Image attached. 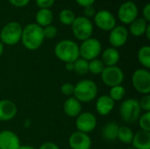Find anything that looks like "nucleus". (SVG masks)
<instances>
[{
    "instance_id": "1",
    "label": "nucleus",
    "mask_w": 150,
    "mask_h": 149,
    "mask_svg": "<svg viewBox=\"0 0 150 149\" xmlns=\"http://www.w3.org/2000/svg\"><path fill=\"white\" fill-rule=\"evenodd\" d=\"M43 29L36 23H31L26 25L22 30L21 42L23 46L31 51L40 48L44 41Z\"/></svg>"
},
{
    "instance_id": "2",
    "label": "nucleus",
    "mask_w": 150,
    "mask_h": 149,
    "mask_svg": "<svg viewBox=\"0 0 150 149\" xmlns=\"http://www.w3.org/2000/svg\"><path fill=\"white\" fill-rule=\"evenodd\" d=\"M54 54L57 59L64 63L74 62L80 57L79 46L71 40H62L55 45Z\"/></svg>"
},
{
    "instance_id": "3",
    "label": "nucleus",
    "mask_w": 150,
    "mask_h": 149,
    "mask_svg": "<svg viewBox=\"0 0 150 149\" xmlns=\"http://www.w3.org/2000/svg\"><path fill=\"white\" fill-rule=\"evenodd\" d=\"M98 89L95 82L90 79H83L75 84L73 97L80 103L92 102L98 95Z\"/></svg>"
},
{
    "instance_id": "4",
    "label": "nucleus",
    "mask_w": 150,
    "mask_h": 149,
    "mask_svg": "<svg viewBox=\"0 0 150 149\" xmlns=\"http://www.w3.org/2000/svg\"><path fill=\"white\" fill-rule=\"evenodd\" d=\"M22 25L16 21H11L4 25L0 31V41L4 45L14 46L21 40Z\"/></svg>"
},
{
    "instance_id": "5",
    "label": "nucleus",
    "mask_w": 150,
    "mask_h": 149,
    "mask_svg": "<svg viewBox=\"0 0 150 149\" xmlns=\"http://www.w3.org/2000/svg\"><path fill=\"white\" fill-rule=\"evenodd\" d=\"M142 109L139 105V101L135 98L125 99L120 107V114L121 119L128 123L133 124L136 122L142 115Z\"/></svg>"
},
{
    "instance_id": "6",
    "label": "nucleus",
    "mask_w": 150,
    "mask_h": 149,
    "mask_svg": "<svg viewBox=\"0 0 150 149\" xmlns=\"http://www.w3.org/2000/svg\"><path fill=\"white\" fill-rule=\"evenodd\" d=\"M71 29L74 36L83 41L91 37L93 32V25L90 18H85L84 16L76 17L74 22L71 25Z\"/></svg>"
},
{
    "instance_id": "7",
    "label": "nucleus",
    "mask_w": 150,
    "mask_h": 149,
    "mask_svg": "<svg viewBox=\"0 0 150 149\" xmlns=\"http://www.w3.org/2000/svg\"><path fill=\"white\" fill-rule=\"evenodd\" d=\"M102 52L101 42L96 38H89L82 41L79 46V54L80 57L90 61L91 60L97 59Z\"/></svg>"
},
{
    "instance_id": "8",
    "label": "nucleus",
    "mask_w": 150,
    "mask_h": 149,
    "mask_svg": "<svg viewBox=\"0 0 150 149\" xmlns=\"http://www.w3.org/2000/svg\"><path fill=\"white\" fill-rule=\"evenodd\" d=\"M132 84L138 92L148 95L150 94V71L146 68L136 69L132 76Z\"/></svg>"
},
{
    "instance_id": "9",
    "label": "nucleus",
    "mask_w": 150,
    "mask_h": 149,
    "mask_svg": "<svg viewBox=\"0 0 150 149\" xmlns=\"http://www.w3.org/2000/svg\"><path fill=\"white\" fill-rule=\"evenodd\" d=\"M101 75V80L107 87H114L121 85L125 79V75L122 69L118 66L105 67Z\"/></svg>"
},
{
    "instance_id": "10",
    "label": "nucleus",
    "mask_w": 150,
    "mask_h": 149,
    "mask_svg": "<svg viewBox=\"0 0 150 149\" xmlns=\"http://www.w3.org/2000/svg\"><path fill=\"white\" fill-rule=\"evenodd\" d=\"M97 118L91 112H81L76 119V127L78 132L90 133L97 127Z\"/></svg>"
},
{
    "instance_id": "11",
    "label": "nucleus",
    "mask_w": 150,
    "mask_h": 149,
    "mask_svg": "<svg viewBox=\"0 0 150 149\" xmlns=\"http://www.w3.org/2000/svg\"><path fill=\"white\" fill-rule=\"evenodd\" d=\"M139 11L137 5L133 1L123 3L118 10V18L125 25H130L138 17Z\"/></svg>"
},
{
    "instance_id": "12",
    "label": "nucleus",
    "mask_w": 150,
    "mask_h": 149,
    "mask_svg": "<svg viewBox=\"0 0 150 149\" xmlns=\"http://www.w3.org/2000/svg\"><path fill=\"white\" fill-rule=\"evenodd\" d=\"M94 22L100 30L110 32L116 26V18L114 15L107 10H100L94 16Z\"/></svg>"
},
{
    "instance_id": "13",
    "label": "nucleus",
    "mask_w": 150,
    "mask_h": 149,
    "mask_svg": "<svg viewBox=\"0 0 150 149\" xmlns=\"http://www.w3.org/2000/svg\"><path fill=\"white\" fill-rule=\"evenodd\" d=\"M69 146L71 149H91L92 141L89 134L76 131L70 134Z\"/></svg>"
},
{
    "instance_id": "14",
    "label": "nucleus",
    "mask_w": 150,
    "mask_h": 149,
    "mask_svg": "<svg viewBox=\"0 0 150 149\" xmlns=\"http://www.w3.org/2000/svg\"><path fill=\"white\" fill-rule=\"evenodd\" d=\"M128 39V30L124 25H116L109 33V42L112 47L118 48L124 46Z\"/></svg>"
},
{
    "instance_id": "15",
    "label": "nucleus",
    "mask_w": 150,
    "mask_h": 149,
    "mask_svg": "<svg viewBox=\"0 0 150 149\" xmlns=\"http://www.w3.org/2000/svg\"><path fill=\"white\" fill-rule=\"evenodd\" d=\"M20 140L12 131L4 130L0 132V149H18Z\"/></svg>"
},
{
    "instance_id": "16",
    "label": "nucleus",
    "mask_w": 150,
    "mask_h": 149,
    "mask_svg": "<svg viewBox=\"0 0 150 149\" xmlns=\"http://www.w3.org/2000/svg\"><path fill=\"white\" fill-rule=\"evenodd\" d=\"M17 113L18 108L14 102L9 99L0 100V121H10L16 117Z\"/></svg>"
},
{
    "instance_id": "17",
    "label": "nucleus",
    "mask_w": 150,
    "mask_h": 149,
    "mask_svg": "<svg viewBox=\"0 0 150 149\" xmlns=\"http://www.w3.org/2000/svg\"><path fill=\"white\" fill-rule=\"evenodd\" d=\"M114 105L115 102L108 95H102L96 101V111L101 116H107L112 112Z\"/></svg>"
},
{
    "instance_id": "18",
    "label": "nucleus",
    "mask_w": 150,
    "mask_h": 149,
    "mask_svg": "<svg viewBox=\"0 0 150 149\" xmlns=\"http://www.w3.org/2000/svg\"><path fill=\"white\" fill-rule=\"evenodd\" d=\"M64 113L70 118H76L82 112V103L73 96L69 97L63 104Z\"/></svg>"
},
{
    "instance_id": "19",
    "label": "nucleus",
    "mask_w": 150,
    "mask_h": 149,
    "mask_svg": "<svg viewBox=\"0 0 150 149\" xmlns=\"http://www.w3.org/2000/svg\"><path fill=\"white\" fill-rule=\"evenodd\" d=\"M120 54L117 48L114 47H108L102 52L101 61L104 63L105 67H112L117 66L118 62L120 61Z\"/></svg>"
},
{
    "instance_id": "20",
    "label": "nucleus",
    "mask_w": 150,
    "mask_h": 149,
    "mask_svg": "<svg viewBox=\"0 0 150 149\" xmlns=\"http://www.w3.org/2000/svg\"><path fill=\"white\" fill-rule=\"evenodd\" d=\"M132 146L134 149H150V132L140 130L134 133Z\"/></svg>"
},
{
    "instance_id": "21",
    "label": "nucleus",
    "mask_w": 150,
    "mask_h": 149,
    "mask_svg": "<svg viewBox=\"0 0 150 149\" xmlns=\"http://www.w3.org/2000/svg\"><path fill=\"white\" fill-rule=\"evenodd\" d=\"M53 19L54 15L50 9H40V11L35 15L36 24L42 28L51 25Z\"/></svg>"
},
{
    "instance_id": "22",
    "label": "nucleus",
    "mask_w": 150,
    "mask_h": 149,
    "mask_svg": "<svg viewBox=\"0 0 150 149\" xmlns=\"http://www.w3.org/2000/svg\"><path fill=\"white\" fill-rule=\"evenodd\" d=\"M120 126L115 122H109L104 126L102 130V136L107 141H113L117 140Z\"/></svg>"
},
{
    "instance_id": "23",
    "label": "nucleus",
    "mask_w": 150,
    "mask_h": 149,
    "mask_svg": "<svg viewBox=\"0 0 150 149\" xmlns=\"http://www.w3.org/2000/svg\"><path fill=\"white\" fill-rule=\"evenodd\" d=\"M148 25H149L148 22L143 18H136L130 24V26H129L130 33L135 37H141L144 35Z\"/></svg>"
},
{
    "instance_id": "24",
    "label": "nucleus",
    "mask_w": 150,
    "mask_h": 149,
    "mask_svg": "<svg viewBox=\"0 0 150 149\" xmlns=\"http://www.w3.org/2000/svg\"><path fill=\"white\" fill-rule=\"evenodd\" d=\"M134 135V133L133 132V130L130 127H128L127 126H120V128H119L117 139L120 142L129 145V144H132Z\"/></svg>"
},
{
    "instance_id": "25",
    "label": "nucleus",
    "mask_w": 150,
    "mask_h": 149,
    "mask_svg": "<svg viewBox=\"0 0 150 149\" xmlns=\"http://www.w3.org/2000/svg\"><path fill=\"white\" fill-rule=\"evenodd\" d=\"M138 61L143 68L149 69L150 68V47L143 46L142 47L137 54Z\"/></svg>"
},
{
    "instance_id": "26",
    "label": "nucleus",
    "mask_w": 150,
    "mask_h": 149,
    "mask_svg": "<svg viewBox=\"0 0 150 149\" xmlns=\"http://www.w3.org/2000/svg\"><path fill=\"white\" fill-rule=\"evenodd\" d=\"M74 72L79 76H84L89 73V61L79 57L74 62Z\"/></svg>"
},
{
    "instance_id": "27",
    "label": "nucleus",
    "mask_w": 150,
    "mask_h": 149,
    "mask_svg": "<svg viewBox=\"0 0 150 149\" xmlns=\"http://www.w3.org/2000/svg\"><path fill=\"white\" fill-rule=\"evenodd\" d=\"M76 18V15L70 9H63L60 11L59 20L65 25H71Z\"/></svg>"
},
{
    "instance_id": "28",
    "label": "nucleus",
    "mask_w": 150,
    "mask_h": 149,
    "mask_svg": "<svg viewBox=\"0 0 150 149\" xmlns=\"http://www.w3.org/2000/svg\"><path fill=\"white\" fill-rule=\"evenodd\" d=\"M126 95V89L122 85H117L114 87L110 88L109 91V97L114 101H121Z\"/></svg>"
},
{
    "instance_id": "29",
    "label": "nucleus",
    "mask_w": 150,
    "mask_h": 149,
    "mask_svg": "<svg viewBox=\"0 0 150 149\" xmlns=\"http://www.w3.org/2000/svg\"><path fill=\"white\" fill-rule=\"evenodd\" d=\"M105 68V65L99 59H94L89 61V72L92 75H100Z\"/></svg>"
},
{
    "instance_id": "30",
    "label": "nucleus",
    "mask_w": 150,
    "mask_h": 149,
    "mask_svg": "<svg viewBox=\"0 0 150 149\" xmlns=\"http://www.w3.org/2000/svg\"><path fill=\"white\" fill-rule=\"evenodd\" d=\"M138 122L142 131L150 132V112L142 114L138 119Z\"/></svg>"
},
{
    "instance_id": "31",
    "label": "nucleus",
    "mask_w": 150,
    "mask_h": 149,
    "mask_svg": "<svg viewBox=\"0 0 150 149\" xmlns=\"http://www.w3.org/2000/svg\"><path fill=\"white\" fill-rule=\"evenodd\" d=\"M43 29V34L45 39H54L56 37L58 33V30L54 25H49L42 28Z\"/></svg>"
},
{
    "instance_id": "32",
    "label": "nucleus",
    "mask_w": 150,
    "mask_h": 149,
    "mask_svg": "<svg viewBox=\"0 0 150 149\" xmlns=\"http://www.w3.org/2000/svg\"><path fill=\"white\" fill-rule=\"evenodd\" d=\"M139 105L142 111H143L144 112H150V94L143 95V97L139 101Z\"/></svg>"
},
{
    "instance_id": "33",
    "label": "nucleus",
    "mask_w": 150,
    "mask_h": 149,
    "mask_svg": "<svg viewBox=\"0 0 150 149\" xmlns=\"http://www.w3.org/2000/svg\"><path fill=\"white\" fill-rule=\"evenodd\" d=\"M74 88H75V85L73 83H64L61 87V91L64 96L69 97L73 96Z\"/></svg>"
},
{
    "instance_id": "34",
    "label": "nucleus",
    "mask_w": 150,
    "mask_h": 149,
    "mask_svg": "<svg viewBox=\"0 0 150 149\" xmlns=\"http://www.w3.org/2000/svg\"><path fill=\"white\" fill-rule=\"evenodd\" d=\"M55 0H35L37 6L40 9H49L54 5Z\"/></svg>"
},
{
    "instance_id": "35",
    "label": "nucleus",
    "mask_w": 150,
    "mask_h": 149,
    "mask_svg": "<svg viewBox=\"0 0 150 149\" xmlns=\"http://www.w3.org/2000/svg\"><path fill=\"white\" fill-rule=\"evenodd\" d=\"M8 2L15 7L21 8L26 6L29 4L30 0H8Z\"/></svg>"
},
{
    "instance_id": "36",
    "label": "nucleus",
    "mask_w": 150,
    "mask_h": 149,
    "mask_svg": "<svg viewBox=\"0 0 150 149\" xmlns=\"http://www.w3.org/2000/svg\"><path fill=\"white\" fill-rule=\"evenodd\" d=\"M83 14H84V17L85 18H91L93 16H95L96 14V10L93 6H88V7H85L84 10H83Z\"/></svg>"
},
{
    "instance_id": "37",
    "label": "nucleus",
    "mask_w": 150,
    "mask_h": 149,
    "mask_svg": "<svg viewBox=\"0 0 150 149\" xmlns=\"http://www.w3.org/2000/svg\"><path fill=\"white\" fill-rule=\"evenodd\" d=\"M39 149H60V148L54 142L47 141V142H44L43 144H41Z\"/></svg>"
},
{
    "instance_id": "38",
    "label": "nucleus",
    "mask_w": 150,
    "mask_h": 149,
    "mask_svg": "<svg viewBox=\"0 0 150 149\" xmlns=\"http://www.w3.org/2000/svg\"><path fill=\"white\" fill-rule=\"evenodd\" d=\"M142 14H143V18L149 23L150 21V4H147L144 8H143V11H142Z\"/></svg>"
},
{
    "instance_id": "39",
    "label": "nucleus",
    "mask_w": 150,
    "mask_h": 149,
    "mask_svg": "<svg viewBox=\"0 0 150 149\" xmlns=\"http://www.w3.org/2000/svg\"><path fill=\"white\" fill-rule=\"evenodd\" d=\"M96 0H76V2L82 7L85 8L88 6H92Z\"/></svg>"
},
{
    "instance_id": "40",
    "label": "nucleus",
    "mask_w": 150,
    "mask_h": 149,
    "mask_svg": "<svg viewBox=\"0 0 150 149\" xmlns=\"http://www.w3.org/2000/svg\"><path fill=\"white\" fill-rule=\"evenodd\" d=\"M65 68H66L68 71H73V70H74V64H73V62L65 63Z\"/></svg>"
},
{
    "instance_id": "41",
    "label": "nucleus",
    "mask_w": 150,
    "mask_h": 149,
    "mask_svg": "<svg viewBox=\"0 0 150 149\" xmlns=\"http://www.w3.org/2000/svg\"><path fill=\"white\" fill-rule=\"evenodd\" d=\"M144 34H146V37H147V39L149 40H150V25L149 24L148 25V26H147V29H146V31H145V33Z\"/></svg>"
},
{
    "instance_id": "42",
    "label": "nucleus",
    "mask_w": 150,
    "mask_h": 149,
    "mask_svg": "<svg viewBox=\"0 0 150 149\" xmlns=\"http://www.w3.org/2000/svg\"><path fill=\"white\" fill-rule=\"evenodd\" d=\"M4 45L0 41V57L3 55V54H4Z\"/></svg>"
},
{
    "instance_id": "43",
    "label": "nucleus",
    "mask_w": 150,
    "mask_h": 149,
    "mask_svg": "<svg viewBox=\"0 0 150 149\" xmlns=\"http://www.w3.org/2000/svg\"><path fill=\"white\" fill-rule=\"evenodd\" d=\"M18 149H36L35 148L32 147V146H28V145H25V146H20V148Z\"/></svg>"
},
{
    "instance_id": "44",
    "label": "nucleus",
    "mask_w": 150,
    "mask_h": 149,
    "mask_svg": "<svg viewBox=\"0 0 150 149\" xmlns=\"http://www.w3.org/2000/svg\"><path fill=\"white\" fill-rule=\"evenodd\" d=\"M127 149H134V148H127Z\"/></svg>"
},
{
    "instance_id": "45",
    "label": "nucleus",
    "mask_w": 150,
    "mask_h": 149,
    "mask_svg": "<svg viewBox=\"0 0 150 149\" xmlns=\"http://www.w3.org/2000/svg\"><path fill=\"white\" fill-rule=\"evenodd\" d=\"M127 1H130V0H127Z\"/></svg>"
}]
</instances>
